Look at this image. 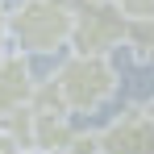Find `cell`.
Here are the masks:
<instances>
[{
  "mask_svg": "<svg viewBox=\"0 0 154 154\" xmlns=\"http://www.w3.org/2000/svg\"><path fill=\"white\" fill-rule=\"evenodd\" d=\"M125 46L133 50V58H150L154 50V21H137V25H125Z\"/></svg>",
  "mask_w": 154,
  "mask_h": 154,
  "instance_id": "cell-6",
  "label": "cell"
},
{
  "mask_svg": "<svg viewBox=\"0 0 154 154\" xmlns=\"http://www.w3.org/2000/svg\"><path fill=\"white\" fill-rule=\"evenodd\" d=\"M21 154H25V150H21Z\"/></svg>",
  "mask_w": 154,
  "mask_h": 154,
  "instance_id": "cell-12",
  "label": "cell"
},
{
  "mask_svg": "<svg viewBox=\"0 0 154 154\" xmlns=\"http://www.w3.org/2000/svg\"><path fill=\"white\" fill-rule=\"evenodd\" d=\"M4 42H8V8L0 0V50H4Z\"/></svg>",
  "mask_w": 154,
  "mask_h": 154,
  "instance_id": "cell-8",
  "label": "cell"
},
{
  "mask_svg": "<svg viewBox=\"0 0 154 154\" xmlns=\"http://www.w3.org/2000/svg\"><path fill=\"white\" fill-rule=\"evenodd\" d=\"M50 83L63 96V108L71 117H92L100 112L104 104L117 96L121 88V71L108 54H67L54 67Z\"/></svg>",
  "mask_w": 154,
  "mask_h": 154,
  "instance_id": "cell-1",
  "label": "cell"
},
{
  "mask_svg": "<svg viewBox=\"0 0 154 154\" xmlns=\"http://www.w3.org/2000/svg\"><path fill=\"white\" fill-rule=\"evenodd\" d=\"M75 8H112V0H71Z\"/></svg>",
  "mask_w": 154,
  "mask_h": 154,
  "instance_id": "cell-9",
  "label": "cell"
},
{
  "mask_svg": "<svg viewBox=\"0 0 154 154\" xmlns=\"http://www.w3.org/2000/svg\"><path fill=\"white\" fill-rule=\"evenodd\" d=\"M112 13H117L125 25H137V21H154V0H112Z\"/></svg>",
  "mask_w": 154,
  "mask_h": 154,
  "instance_id": "cell-7",
  "label": "cell"
},
{
  "mask_svg": "<svg viewBox=\"0 0 154 154\" xmlns=\"http://www.w3.org/2000/svg\"><path fill=\"white\" fill-rule=\"evenodd\" d=\"M0 154H21V150H17V142H13L4 129H0Z\"/></svg>",
  "mask_w": 154,
  "mask_h": 154,
  "instance_id": "cell-10",
  "label": "cell"
},
{
  "mask_svg": "<svg viewBox=\"0 0 154 154\" xmlns=\"http://www.w3.org/2000/svg\"><path fill=\"white\" fill-rule=\"evenodd\" d=\"M146 63H150V67H154V50H150V58H146Z\"/></svg>",
  "mask_w": 154,
  "mask_h": 154,
  "instance_id": "cell-11",
  "label": "cell"
},
{
  "mask_svg": "<svg viewBox=\"0 0 154 154\" xmlns=\"http://www.w3.org/2000/svg\"><path fill=\"white\" fill-rule=\"evenodd\" d=\"M100 133V154H154V108L150 100H137L121 108Z\"/></svg>",
  "mask_w": 154,
  "mask_h": 154,
  "instance_id": "cell-3",
  "label": "cell"
},
{
  "mask_svg": "<svg viewBox=\"0 0 154 154\" xmlns=\"http://www.w3.org/2000/svg\"><path fill=\"white\" fill-rule=\"evenodd\" d=\"M125 46V21L112 8H75V33L71 54H108Z\"/></svg>",
  "mask_w": 154,
  "mask_h": 154,
  "instance_id": "cell-4",
  "label": "cell"
},
{
  "mask_svg": "<svg viewBox=\"0 0 154 154\" xmlns=\"http://www.w3.org/2000/svg\"><path fill=\"white\" fill-rule=\"evenodd\" d=\"M33 88H38V79H33L29 58L17 50H0V121H8L13 112L29 108Z\"/></svg>",
  "mask_w": 154,
  "mask_h": 154,
  "instance_id": "cell-5",
  "label": "cell"
},
{
  "mask_svg": "<svg viewBox=\"0 0 154 154\" xmlns=\"http://www.w3.org/2000/svg\"><path fill=\"white\" fill-rule=\"evenodd\" d=\"M75 4L71 0H17L8 8V38L17 54H58L71 46Z\"/></svg>",
  "mask_w": 154,
  "mask_h": 154,
  "instance_id": "cell-2",
  "label": "cell"
}]
</instances>
